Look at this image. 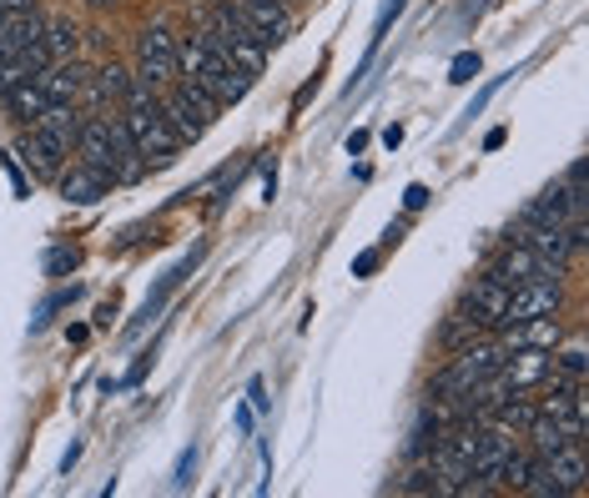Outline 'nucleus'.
<instances>
[{
	"label": "nucleus",
	"mask_w": 589,
	"mask_h": 498,
	"mask_svg": "<svg viewBox=\"0 0 589 498\" xmlns=\"http://www.w3.org/2000/svg\"><path fill=\"white\" fill-rule=\"evenodd\" d=\"M41 45H45L51 61H77V55H81V31L71 21H45Z\"/></svg>",
	"instance_id": "aec40b11"
},
{
	"label": "nucleus",
	"mask_w": 589,
	"mask_h": 498,
	"mask_svg": "<svg viewBox=\"0 0 589 498\" xmlns=\"http://www.w3.org/2000/svg\"><path fill=\"white\" fill-rule=\"evenodd\" d=\"M55 182H61V196H65L71 206H97L101 196H106L111 186H116L106 172H101V166H91V162H77L71 172L55 176Z\"/></svg>",
	"instance_id": "ddd939ff"
},
{
	"label": "nucleus",
	"mask_w": 589,
	"mask_h": 498,
	"mask_svg": "<svg viewBox=\"0 0 589 498\" xmlns=\"http://www.w3.org/2000/svg\"><path fill=\"white\" fill-rule=\"evenodd\" d=\"M65 152H71V141H61V136H51L45 126H31L21 136V146H16V156H21L26 166H31L41 182H51V176H61V162H65Z\"/></svg>",
	"instance_id": "6e6552de"
},
{
	"label": "nucleus",
	"mask_w": 589,
	"mask_h": 498,
	"mask_svg": "<svg viewBox=\"0 0 589 498\" xmlns=\"http://www.w3.org/2000/svg\"><path fill=\"white\" fill-rule=\"evenodd\" d=\"M77 297H81V287H65V293H55V297H51V303H45V307H41V313H35V317H31V327H35V333H41V327H45V323H51V313H61V307H71V303H77Z\"/></svg>",
	"instance_id": "b1692460"
},
{
	"label": "nucleus",
	"mask_w": 589,
	"mask_h": 498,
	"mask_svg": "<svg viewBox=\"0 0 589 498\" xmlns=\"http://www.w3.org/2000/svg\"><path fill=\"white\" fill-rule=\"evenodd\" d=\"M192 468H196V448H186V454L176 458V478H172V484L186 488V484H192Z\"/></svg>",
	"instance_id": "bb28decb"
},
{
	"label": "nucleus",
	"mask_w": 589,
	"mask_h": 498,
	"mask_svg": "<svg viewBox=\"0 0 589 498\" xmlns=\"http://www.w3.org/2000/svg\"><path fill=\"white\" fill-rule=\"evenodd\" d=\"M126 87H131V71L111 61V65H101V71H91L81 96H91V101H121V96H126Z\"/></svg>",
	"instance_id": "a211bd4d"
},
{
	"label": "nucleus",
	"mask_w": 589,
	"mask_h": 498,
	"mask_svg": "<svg viewBox=\"0 0 589 498\" xmlns=\"http://www.w3.org/2000/svg\"><path fill=\"white\" fill-rule=\"evenodd\" d=\"M519 494H529V498H565V484H559V474H555V464H549V458L529 454V468H524Z\"/></svg>",
	"instance_id": "f3484780"
},
{
	"label": "nucleus",
	"mask_w": 589,
	"mask_h": 498,
	"mask_svg": "<svg viewBox=\"0 0 589 498\" xmlns=\"http://www.w3.org/2000/svg\"><path fill=\"white\" fill-rule=\"evenodd\" d=\"M6 106H11L16 116H21L26 126H31V121H41V111L51 106V96H45V91L35 87V81H21V87H16L11 96H6Z\"/></svg>",
	"instance_id": "4be33fe9"
},
{
	"label": "nucleus",
	"mask_w": 589,
	"mask_h": 498,
	"mask_svg": "<svg viewBox=\"0 0 589 498\" xmlns=\"http://www.w3.org/2000/svg\"><path fill=\"white\" fill-rule=\"evenodd\" d=\"M31 126H45L51 136H61V141H77L81 136V111H77V101H51V106L41 111V121H31Z\"/></svg>",
	"instance_id": "6ab92c4d"
},
{
	"label": "nucleus",
	"mask_w": 589,
	"mask_h": 498,
	"mask_svg": "<svg viewBox=\"0 0 589 498\" xmlns=\"http://www.w3.org/2000/svg\"><path fill=\"white\" fill-rule=\"evenodd\" d=\"M474 77H479V55H474V51L454 55V65H448V81H474Z\"/></svg>",
	"instance_id": "393cba45"
},
{
	"label": "nucleus",
	"mask_w": 589,
	"mask_h": 498,
	"mask_svg": "<svg viewBox=\"0 0 589 498\" xmlns=\"http://www.w3.org/2000/svg\"><path fill=\"white\" fill-rule=\"evenodd\" d=\"M162 111H166V121H172V131L182 141H202L207 126L217 121V101H212L207 91H196V87H182V91H172V96H162Z\"/></svg>",
	"instance_id": "423d86ee"
},
{
	"label": "nucleus",
	"mask_w": 589,
	"mask_h": 498,
	"mask_svg": "<svg viewBox=\"0 0 589 498\" xmlns=\"http://www.w3.org/2000/svg\"><path fill=\"white\" fill-rule=\"evenodd\" d=\"M87 77L91 71L81 61H51L41 77H35V87H41L51 101H77L81 91H87Z\"/></svg>",
	"instance_id": "2eb2a0df"
},
{
	"label": "nucleus",
	"mask_w": 589,
	"mask_h": 498,
	"mask_svg": "<svg viewBox=\"0 0 589 498\" xmlns=\"http://www.w3.org/2000/svg\"><path fill=\"white\" fill-rule=\"evenodd\" d=\"M71 267H77V247H61L45 257V277H61V272H71Z\"/></svg>",
	"instance_id": "a878e982"
},
{
	"label": "nucleus",
	"mask_w": 589,
	"mask_h": 498,
	"mask_svg": "<svg viewBox=\"0 0 589 498\" xmlns=\"http://www.w3.org/2000/svg\"><path fill=\"white\" fill-rule=\"evenodd\" d=\"M21 11H35V0H0V16H21Z\"/></svg>",
	"instance_id": "cd10ccee"
},
{
	"label": "nucleus",
	"mask_w": 589,
	"mask_h": 498,
	"mask_svg": "<svg viewBox=\"0 0 589 498\" xmlns=\"http://www.w3.org/2000/svg\"><path fill=\"white\" fill-rule=\"evenodd\" d=\"M494 87H499V81H489V87H484V91H479V96H474V106H469V116H479V111H484V106H489V96H494Z\"/></svg>",
	"instance_id": "2f4dec72"
},
{
	"label": "nucleus",
	"mask_w": 589,
	"mask_h": 498,
	"mask_svg": "<svg viewBox=\"0 0 589 498\" xmlns=\"http://www.w3.org/2000/svg\"><path fill=\"white\" fill-rule=\"evenodd\" d=\"M499 378L509 383L514 393L545 388V378H549V353H539V347H509V358H504Z\"/></svg>",
	"instance_id": "9d476101"
},
{
	"label": "nucleus",
	"mask_w": 589,
	"mask_h": 498,
	"mask_svg": "<svg viewBox=\"0 0 589 498\" xmlns=\"http://www.w3.org/2000/svg\"><path fill=\"white\" fill-rule=\"evenodd\" d=\"M565 307V277H549V282H524V287H514L509 303H504V317L494 333H504V327H519L529 323V317H549Z\"/></svg>",
	"instance_id": "20e7f679"
},
{
	"label": "nucleus",
	"mask_w": 589,
	"mask_h": 498,
	"mask_svg": "<svg viewBox=\"0 0 589 498\" xmlns=\"http://www.w3.org/2000/svg\"><path fill=\"white\" fill-rule=\"evenodd\" d=\"M237 6H242V16L252 21V31L262 35V45H267V51H273V45H283L287 35H293V26H297L283 0H237Z\"/></svg>",
	"instance_id": "1a4fd4ad"
},
{
	"label": "nucleus",
	"mask_w": 589,
	"mask_h": 498,
	"mask_svg": "<svg viewBox=\"0 0 589 498\" xmlns=\"http://www.w3.org/2000/svg\"><path fill=\"white\" fill-rule=\"evenodd\" d=\"M0 21H6V16H0Z\"/></svg>",
	"instance_id": "72a5a7b5"
},
{
	"label": "nucleus",
	"mask_w": 589,
	"mask_h": 498,
	"mask_svg": "<svg viewBox=\"0 0 589 498\" xmlns=\"http://www.w3.org/2000/svg\"><path fill=\"white\" fill-rule=\"evenodd\" d=\"M217 6H237V0H196V16H202V11H217Z\"/></svg>",
	"instance_id": "473e14b6"
},
{
	"label": "nucleus",
	"mask_w": 589,
	"mask_h": 498,
	"mask_svg": "<svg viewBox=\"0 0 589 498\" xmlns=\"http://www.w3.org/2000/svg\"><path fill=\"white\" fill-rule=\"evenodd\" d=\"M136 77L156 91H166L176 81V35L166 26H146L136 35Z\"/></svg>",
	"instance_id": "39448f33"
},
{
	"label": "nucleus",
	"mask_w": 589,
	"mask_h": 498,
	"mask_svg": "<svg viewBox=\"0 0 589 498\" xmlns=\"http://www.w3.org/2000/svg\"><path fill=\"white\" fill-rule=\"evenodd\" d=\"M509 242H524V247L535 252V257L555 262V267H569V262L579 257L575 237H569V222H565V227H519Z\"/></svg>",
	"instance_id": "9b49d317"
},
{
	"label": "nucleus",
	"mask_w": 589,
	"mask_h": 498,
	"mask_svg": "<svg viewBox=\"0 0 589 498\" xmlns=\"http://www.w3.org/2000/svg\"><path fill=\"white\" fill-rule=\"evenodd\" d=\"M504 303H509V287H504V282H494L489 272H484V277H474L469 287H464V303H458V307H464V313H474L494 333V327H499V317H504Z\"/></svg>",
	"instance_id": "f8f14e48"
},
{
	"label": "nucleus",
	"mask_w": 589,
	"mask_h": 498,
	"mask_svg": "<svg viewBox=\"0 0 589 498\" xmlns=\"http://www.w3.org/2000/svg\"><path fill=\"white\" fill-rule=\"evenodd\" d=\"M373 267H378V252H363V257L358 262H353V272H358V277H368V272Z\"/></svg>",
	"instance_id": "7c9ffc66"
},
{
	"label": "nucleus",
	"mask_w": 589,
	"mask_h": 498,
	"mask_svg": "<svg viewBox=\"0 0 589 498\" xmlns=\"http://www.w3.org/2000/svg\"><path fill=\"white\" fill-rule=\"evenodd\" d=\"M424 202H428V186H408V196H404V206H408V212H418Z\"/></svg>",
	"instance_id": "c756f323"
},
{
	"label": "nucleus",
	"mask_w": 589,
	"mask_h": 498,
	"mask_svg": "<svg viewBox=\"0 0 589 498\" xmlns=\"http://www.w3.org/2000/svg\"><path fill=\"white\" fill-rule=\"evenodd\" d=\"M499 343L504 347H539V353H555V347L565 343V327H559V313L529 317V323H519V327H504Z\"/></svg>",
	"instance_id": "4468645a"
},
{
	"label": "nucleus",
	"mask_w": 589,
	"mask_h": 498,
	"mask_svg": "<svg viewBox=\"0 0 589 498\" xmlns=\"http://www.w3.org/2000/svg\"><path fill=\"white\" fill-rule=\"evenodd\" d=\"M404 6H408V0H388V6H383V11H378V26H373V41H368V51H378V45H383V35H388V26L398 21V16H404Z\"/></svg>",
	"instance_id": "5701e85b"
},
{
	"label": "nucleus",
	"mask_w": 589,
	"mask_h": 498,
	"mask_svg": "<svg viewBox=\"0 0 589 498\" xmlns=\"http://www.w3.org/2000/svg\"><path fill=\"white\" fill-rule=\"evenodd\" d=\"M549 464H555L559 484H565V498H569V494H585V488H589V438H579V444L559 448Z\"/></svg>",
	"instance_id": "dca6fc26"
},
{
	"label": "nucleus",
	"mask_w": 589,
	"mask_h": 498,
	"mask_svg": "<svg viewBox=\"0 0 589 498\" xmlns=\"http://www.w3.org/2000/svg\"><path fill=\"white\" fill-rule=\"evenodd\" d=\"M489 277L504 282V287H524V282H549V277H565V267H555V262L535 257V252L524 247V242H509V247L499 252V257L489 262Z\"/></svg>",
	"instance_id": "0eeeda50"
},
{
	"label": "nucleus",
	"mask_w": 589,
	"mask_h": 498,
	"mask_svg": "<svg viewBox=\"0 0 589 498\" xmlns=\"http://www.w3.org/2000/svg\"><path fill=\"white\" fill-rule=\"evenodd\" d=\"M484 333H489V327H484V323H479V317H474V313H464V307H458V313H454V317H448V323H444V333H438V343H444L448 353H458V347L479 343Z\"/></svg>",
	"instance_id": "412c9836"
},
{
	"label": "nucleus",
	"mask_w": 589,
	"mask_h": 498,
	"mask_svg": "<svg viewBox=\"0 0 589 498\" xmlns=\"http://www.w3.org/2000/svg\"><path fill=\"white\" fill-rule=\"evenodd\" d=\"M121 121H126L131 141H136V152H142L146 162H156V166L176 162V152L186 146V141L172 131L166 111H162V91L146 87L142 77H131L126 96H121Z\"/></svg>",
	"instance_id": "f257e3e1"
},
{
	"label": "nucleus",
	"mask_w": 589,
	"mask_h": 498,
	"mask_svg": "<svg viewBox=\"0 0 589 498\" xmlns=\"http://www.w3.org/2000/svg\"><path fill=\"white\" fill-rule=\"evenodd\" d=\"M252 408H273V398H267V388H262V378H252Z\"/></svg>",
	"instance_id": "c85d7f7f"
},
{
	"label": "nucleus",
	"mask_w": 589,
	"mask_h": 498,
	"mask_svg": "<svg viewBox=\"0 0 589 498\" xmlns=\"http://www.w3.org/2000/svg\"><path fill=\"white\" fill-rule=\"evenodd\" d=\"M504 358H509V347H504V343H484V337H479V343H469V347H458L454 363H448V368L434 378V393H438V398H464L474 383L494 378V373L504 368Z\"/></svg>",
	"instance_id": "7ed1b4c3"
},
{
	"label": "nucleus",
	"mask_w": 589,
	"mask_h": 498,
	"mask_svg": "<svg viewBox=\"0 0 589 498\" xmlns=\"http://www.w3.org/2000/svg\"><path fill=\"white\" fill-rule=\"evenodd\" d=\"M77 146H81V162L101 166L111 182H142L146 176V156L136 152V141H131V131H126L121 116L87 121L81 136H77Z\"/></svg>",
	"instance_id": "f03ea898"
}]
</instances>
